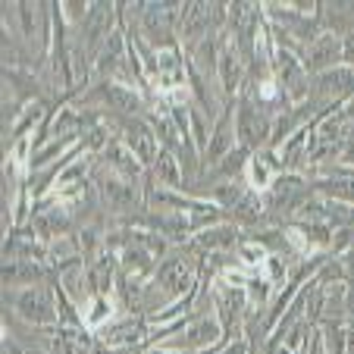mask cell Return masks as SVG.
<instances>
[{
    "mask_svg": "<svg viewBox=\"0 0 354 354\" xmlns=\"http://www.w3.org/2000/svg\"><path fill=\"white\" fill-rule=\"evenodd\" d=\"M13 308L32 326H50V323H57V308L47 288H22V292H16Z\"/></svg>",
    "mask_w": 354,
    "mask_h": 354,
    "instance_id": "obj_1",
    "label": "cell"
},
{
    "mask_svg": "<svg viewBox=\"0 0 354 354\" xmlns=\"http://www.w3.org/2000/svg\"><path fill=\"white\" fill-rule=\"evenodd\" d=\"M223 335V323L216 317H201L198 323L185 329V335L179 339H167V348L173 351H192V348H201V351H207L210 345H216Z\"/></svg>",
    "mask_w": 354,
    "mask_h": 354,
    "instance_id": "obj_2",
    "label": "cell"
},
{
    "mask_svg": "<svg viewBox=\"0 0 354 354\" xmlns=\"http://www.w3.org/2000/svg\"><path fill=\"white\" fill-rule=\"evenodd\" d=\"M188 286H192V263L182 261V257H173V261H167L160 270H157L154 288H160L167 298L182 295Z\"/></svg>",
    "mask_w": 354,
    "mask_h": 354,
    "instance_id": "obj_3",
    "label": "cell"
},
{
    "mask_svg": "<svg viewBox=\"0 0 354 354\" xmlns=\"http://www.w3.org/2000/svg\"><path fill=\"white\" fill-rule=\"evenodd\" d=\"M122 141H126V147L132 151L135 157H138L141 163H151V160H157V141H154V132L145 126V122H138V120H132V122H126V132H122Z\"/></svg>",
    "mask_w": 354,
    "mask_h": 354,
    "instance_id": "obj_4",
    "label": "cell"
},
{
    "mask_svg": "<svg viewBox=\"0 0 354 354\" xmlns=\"http://www.w3.org/2000/svg\"><path fill=\"white\" fill-rule=\"evenodd\" d=\"M342 54H345V50H342L339 38H335L333 32H326V35L310 41L308 57H304V69H326L329 63H335Z\"/></svg>",
    "mask_w": 354,
    "mask_h": 354,
    "instance_id": "obj_5",
    "label": "cell"
},
{
    "mask_svg": "<svg viewBox=\"0 0 354 354\" xmlns=\"http://www.w3.org/2000/svg\"><path fill=\"white\" fill-rule=\"evenodd\" d=\"M273 173H276L273 154H254L245 163V179L254 192H267V188H273Z\"/></svg>",
    "mask_w": 354,
    "mask_h": 354,
    "instance_id": "obj_6",
    "label": "cell"
},
{
    "mask_svg": "<svg viewBox=\"0 0 354 354\" xmlns=\"http://www.w3.org/2000/svg\"><path fill=\"white\" fill-rule=\"evenodd\" d=\"M113 310L116 308H113V301H110L107 295H94L85 308H82V326L91 329V333H100L104 326H110Z\"/></svg>",
    "mask_w": 354,
    "mask_h": 354,
    "instance_id": "obj_7",
    "label": "cell"
},
{
    "mask_svg": "<svg viewBox=\"0 0 354 354\" xmlns=\"http://www.w3.org/2000/svg\"><path fill=\"white\" fill-rule=\"evenodd\" d=\"M141 339V323L138 320H122V323H110L100 329V342L107 348H129L132 342Z\"/></svg>",
    "mask_w": 354,
    "mask_h": 354,
    "instance_id": "obj_8",
    "label": "cell"
},
{
    "mask_svg": "<svg viewBox=\"0 0 354 354\" xmlns=\"http://www.w3.org/2000/svg\"><path fill=\"white\" fill-rule=\"evenodd\" d=\"M216 79H220L223 94H232L241 82V60H239V50L235 44H229L226 50L220 54V69H216Z\"/></svg>",
    "mask_w": 354,
    "mask_h": 354,
    "instance_id": "obj_9",
    "label": "cell"
},
{
    "mask_svg": "<svg viewBox=\"0 0 354 354\" xmlns=\"http://www.w3.org/2000/svg\"><path fill=\"white\" fill-rule=\"evenodd\" d=\"M267 120H263V116H257L254 110L248 107H241L239 110V120H235V132L241 135V141H248V145H257V141H263L267 138Z\"/></svg>",
    "mask_w": 354,
    "mask_h": 354,
    "instance_id": "obj_10",
    "label": "cell"
},
{
    "mask_svg": "<svg viewBox=\"0 0 354 354\" xmlns=\"http://www.w3.org/2000/svg\"><path fill=\"white\" fill-rule=\"evenodd\" d=\"M100 192H104V201H107L113 210H126L132 207V201H135V188L129 179H104L100 182Z\"/></svg>",
    "mask_w": 354,
    "mask_h": 354,
    "instance_id": "obj_11",
    "label": "cell"
},
{
    "mask_svg": "<svg viewBox=\"0 0 354 354\" xmlns=\"http://www.w3.org/2000/svg\"><path fill=\"white\" fill-rule=\"evenodd\" d=\"M50 354H91V348L79 329H57L54 342H50Z\"/></svg>",
    "mask_w": 354,
    "mask_h": 354,
    "instance_id": "obj_12",
    "label": "cell"
},
{
    "mask_svg": "<svg viewBox=\"0 0 354 354\" xmlns=\"http://www.w3.org/2000/svg\"><path fill=\"white\" fill-rule=\"evenodd\" d=\"M154 169H157V182L169 188H182V167H179V157H173L169 151H160L154 160Z\"/></svg>",
    "mask_w": 354,
    "mask_h": 354,
    "instance_id": "obj_13",
    "label": "cell"
},
{
    "mask_svg": "<svg viewBox=\"0 0 354 354\" xmlns=\"http://www.w3.org/2000/svg\"><path fill=\"white\" fill-rule=\"evenodd\" d=\"M194 66L201 75H216L220 69V57H216V41L214 38H201L194 47Z\"/></svg>",
    "mask_w": 354,
    "mask_h": 354,
    "instance_id": "obj_14",
    "label": "cell"
},
{
    "mask_svg": "<svg viewBox=\"0 0 354 354\" xmlns=\"http://www.w3.org/2000/svg\"><path fill=\"white\" fill-rule=\"evenodd\" d=\"M88 282L97 288V295H107L110 286H113V263H110L107 257L94 261V267L88 270Z\"/></svg>",
    "mask_w": 354,
    "mask_h": 354,
    "instance_id": "obj_15",
    "label": "cell"
},
{
    "mask_svg": "<svg viewBox=\"0 0 354 354\" xmlns=\"http://www.w3.org/2000/svg\"><path fill=\"white\" fill-rule=\"evenodd\" d=\"M239 257L241 263H245V270H263V263H267V248L257 245V241H245V245L239 248Z\"/></svg>",
    "mask_w": 354,
    "mask_h": 354,
    "instance_id": "obj_16",
    "label": "cell"
},
{
    "mask_svg": "<svg viewBox=\"0 0 354 354\" xmlns=\"http://www.w3.org/2000/svg\"><path fill=\"white\" fill-rule=\"evenodd\" d=\"M245 292H248V304H257V308H263V304H267V298H270L267 276H248Z\"/></svg>",
    "mask_w": 354,
    "mask_h": 354,
    "instance_id": "obj_17",
    "label": "cell"
},
{
    "mask_svg": "<svg viewBox=\"0 0 354 354\" xmlns=\"http://www.w3.org/2000/svg\"><path fill=\"white\" fill-rule=\"evenodd\" d=\"M207 138H210V132H207V122H204V116L198 113V110H192V141H194V147L198 151H207Z\"/></svg>",
    "mask_w": 354,
    "mask_h": 354,
    "instance_id": "obj_18",
    "label": "cell"
},
{
    "mask_svg": "<svg viewBox=\"0 0 354 354\" xmlns=\"http://www.w3.org/2000/svg\"><path fill=\"white\" fill-rule=\"evenodd\" d=\"M263 270H267V282L270 286H279V282H286V263H282V257H267V263H263Z\"/></svg>",
    "mask_w": 354,
    "mask_h": 354,
    "instance_id": "obj_19",
    "label": "cell"
},
{
    "mask_svg": "<svg viewBox=\"0 0 354 354\" xmlns=\"http://www.w3.org/2000/svg\"><path fill=\"white\" fill-rule=\"evenodd\" d=\"M257 214H261V201L251 198V194H248V198H241L239 204H235V216H239V220H254Z\"/></svg>",
    "mask_w": 354,
    "mask_h": 354,
    "instance_id": "obj_20",
    "label": "cell"
},
{
    "mask_svg": "<svg viewBox=\"0 0 354 354\" xmlns=\"http://www.w3.org/2000/svg\"><path fill=\"white\" fill-rule=\"evenodd\" d=\"M75 248H79L75 239H60V241H54L50 254H54V261H66V257H75Z\"/></svg>",
    "mask_w": 354,
    "mask_h": 354,
    "instance_id": "obj_21",
    "label": "cell"
},
{
    "mask_svg": "<svg viewBox=\"0 0 354 354\" xmlns=\"http://www.w3.org/2000/svg\"><path fill=\"white\" fill-rule=\"evenodd\" d=\"M326 345H329V354H345V333H342V329H335V326H329Z\"/></svg>",
    "mask_w": 354,
    "mask_h": 354,
    "instance_id": "obj_22",
    "label": "cell"
},
{
    "mask_svg": "<svg viewBox=\"0 0 354 354\" xmlns=\"http://www.w3.org/2000/svg\"><path fill=\"white\" fill-rule=\"evenodd\" d=\"M63 19L66 22H79L82 16H85V3H63Z\"/></svg>",
    "mask_w": 354,
    "mask_h": 354,
    "instance_id": "obj_23",
    "label": "cell"
},
{
    "mask_svg": "<svg viewBox=\"0 0 354 354\" xmlns=\"http://www.w3.org/2000/svg\"><path fill=\"white\" fill-rule=\"evenodd\" d=\"M239 167H241V154H229L226 160H223V173H235Z\"/></svg>",
    "mask_w": 354,
    "mask_h": 354,
    "instance_id": "obj_24",
    "label": "cell"
},
{
    "mask_svg": "<svg viewBox=\"0 0 354 354\" xmlns=\"http://www.w3.org/2000/svg\"><path fill=\"white\" fill-rule=\"evenodd\" d=\"M151 354H185V351H167V348H157V351H151Z\"/></svg>",
    "mask_w": 354,
    "mask_h": 354,
    "instance_id": "obj_25",
    "label": "cell"
}]
</instances>
